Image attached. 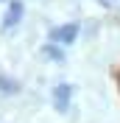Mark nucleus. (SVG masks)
Masks as SVG:
<instances>
[{
  "instance_id": "nucleus-1",
  "label": "nucleus",
  "mask_w": 120,
  "mask_h": 123,
  "mask_svg": "<svg viewBox=\"0 0 120 123\" xmlns=\"http://www.w3.org/2000/svg\"><path fill=\"white\" fill-rule=\"evenodd\" d=\"M75 37H78V23H64L50 31V42H56V45H70Z\"/></svg>"
},
{
  "instance_id": "nucleus-2",
  "label": "nucleus",
  "mask_w": 120,
  "mask_h": 123,
  "mask_svg": "<svg viewBox=\"0 0 120 123\" xmlns=\"http://www.w3.org/2000/svg\"><path fill=\"white\" fill-rule=\"evenodd\" d=\"M23 11H25L23 0H11V3H8V11H6V17H3V28H14V25L20 23Z\"/></svg>"
},
{
  "instance_id": "nucleus-3",
  "label": "nucleus",
  "mask_w": 120,
  "mask_h": 123,
  "mask_svg": "<svg viewBox=\"0 0 120 123\" xmlns=\"http://www.w3.org/2000/svg\"><path fill=\"white\" fill-rule=\"evenodd\" d=\"M70 95H73V87H70V84H59L56 90H53V104H56V109H59V112H67Z\"/></svg>"
},
{
  "instance_id": "nucleus-4",
  "label": "nucleus",
  "mask_w": 120,
  "mask_h": 123,
  "mask_svg": "<svg viewBox=\"0 0 120 123\" xmlns=\"http://www.w3.org/2000/svg\"><path fill=\"white\" fill-rule=\"evenodd\" d=\"M0 92L14 95V92H20V84H17L14 78H8V76H0Z\"/></svg>"
},
{
  "instance_id": "nucleus-5",
  "label": "nucleus",
  "mask_w": 120,
  "mask_h": 123,
  "mask_svg": "<svg viewBox=\"0 0 120 123\" xmlns=\"http://www.w3.org/2000/svg\"><path fill=\"white\" fill-rule=\"evenodd\" d=\"M42 53H45V56H50V59H56V62H61V59H64V53L56 48V42H48V45L42 48Z\"/></svg>"
},
{
  "instance_id": "nucleus-6",
  "label": "nucleus",
  "mask_w": 120,
  "mask_h": 123,
  "mask_svg": "<svg viewBox=\"0 0 120 123\" xmlns=\"http://www.w3.org/2000/svg\"><path fill=\"white\" fill-rule=\"evenodd\" d=\"M117 87H120V73H117Z\"/></svg>"
}]
</instances>
